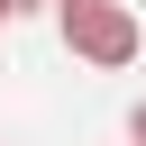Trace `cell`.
Segmentation results:
<instances>
[{
  "label": "cell",
  "mask_w": 146,
  "mask_h": 146,
  "mask_svg": "<svg viewBox=\"0 0 146 146\" xmlns=\"http://www.w3.org/2000/svg\"><path fill=\"white\" fill-rule=\"evenodd\" d=\"M55 36H64L82 64H100V73H119V64L146 55V27H137L128 0H55Z\"/></svg>",
  "instance_id": "1"
},
{
  "label": "cell",
  "mask_w": 146,
  "mask_h": 146,
  "mask_svg": "<svg viewBox=\"0 0 146 146\" xmlns=\"http://www.w3.org/2000/svg\"><path fill=\"white\" fill-rule=\"evenodd\" d=\"M128 146H146V100H137V110H128Z\"/></svg>",
  "instance_id": "2"
},
{
  "label": "cell",
  "mask_w": 146,
  "mask_h": 146,
  "mask_svg": "<svg viewBox=\"0 0 146 146\" xmlns=\"http://www.w3.org/2000/svg\"><path fill=\"white\" fill-rule=\"evenodd\" d=\"M27 9H55V0H9V18H27Z\"/></svg>",
  "instance_id": "3"
},
{
  "label": "cell",
  "mask_w": 146,
  "mask_h": 146,
  "mask_svg": "<svg viewBox=\"0 0 146 146\" xmlns=\"http://www.w3.org/2000/svg\"><path fill=\"white\" fill-rule=\"evenodd\" d=\"M0 27H9V0H0Z\"/></svg>",
  "instance_id": "4"
}]
</instances>
